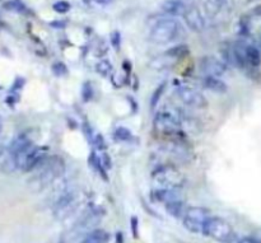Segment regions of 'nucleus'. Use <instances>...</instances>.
<instances>
[{"mask_svg": "<svg viewBox=\"0 0 261 243\" xmlns=\"http://www.w3.org/2000/svg\"><path fill=\"white\" fill-rule=\"evenodd\" d=\"M105 217V210L102 208L88 209L83 215L59 237L56 243H82L84 237L97 228Z\"/></svg>", "mask_w": 261, "mask_h": 243, "instance_id": "f257e3e1", "label": "nucleus"}, {"mask_svg": "<svg viewBox=\"0 0 261 243\" xmlns=\"http://www.w3.org/2000/svg\"><path fill=\"white\" fill-rule=\"evenodd\" d=\"M35 175L30 181V186L33 191H42L55 183L65 172V162L60 157H46L37 167L35 168Z\"/></svg>", "mask_w": 261, "mask_h": 243, "instance_id": "f03ea898", "label": "nucleus"}, {"mask_svg": "<svg viewBox=\"0 0 261 243\" xmlns=\"http://www.w3.org/2000/svg\"><path fill=\"white\" fill-rule=\"evenodd\" d=\"M184 27L175 18L160 19L150 30V40L157 45H166L177 41L182 36Z\"/></svg>", "mask_w": 261, "mask_h": 243, "instance_id": "7ed1b4c3", "label": "nucleus"}, {"mask_svg": "<svg viewBox=\"0 0 261 243\" xmlns=\"http://www.w3.org/2000/svg\"><path fill=\"white\" fill-rule=\"evenodd\" d=\"M9 157L10 160L14 163L15 168L24 171V172H32L47 157V149L37 147L33 143H31L27 147L20 149L17 154L9 155Z\"/></svg>", "mask_w": 261, "mask_h": 243, "instance_id": "20e7f679", "label": "nucleus"}, {"mask_svg": "<svg viewBox=\"0 0 261 243\" xmlns=\"http://www.w3.org/2000/svg\"><path fill=\"white\" fill-rule=\"evenodd\" d=\"M81 203V193L74 190V188H69L54 203V217L58 221H66V219H69L78 211Z\"/></svg>", "mask_w": 261, "mask_h": 243, "instance_id": "39448f33", "label": "nucleus"}, {"mask_svg": "<svg viewBox=\"0 0 261 243\" xmlns=\"http://www.w3.org/2000/svg\"><path fill=\"white\" fill-rule=\"evenodd\" d=\"M204 236L219 243H236L239 237L234 233L231 224L219 217H211L205 226Z\"/></svg>", "mask_w": 261, "mask_h": 243, "instance_id": "423d86ee", "label": "nucleus"}, {"mask_svg": "<svg viewBox=\"0 0 261 243\" xmlns=\"http://www.w3.org/2000/svg\"><path fill=\"white\" fill-rule=\"evenodd\" d=\"M182 126L180 115L170 109H163L155 114L153 120V127L157 132L163 135L177 134Z\"/></svg>", "mask_w": 261, "mask_h": 243, "instance_id": "0eeeda50", "label": "nucleus"}, {"mask_svg": "<svg viewBox=\"0 0 261 243\" xmlns=\"http://www.w3.org/2000/svg\"><path fill=\"white\" fill-rule=\"evenodd\" d=\"M152 178L155 182V185L160 186L161 188H177L182 187L185 182V177L182 173L173 166H160L154 172L152 173Z\"/></svg>", "mask_w": 261, "mask_h": 243, "instance_id": "6e6552de", "label": "nucleus"}, {"mask_svg": "<svg viewBox=\"0 0 261 243\" xmlns=\"http://www.w3.org/2000/svg\"><path fill=\"white\" fill-rule=\"evenodd\" d=\"M211 217L208 209L201 208V206H191V208H188L184 215L182 224L190 233L204 234L205 226Z\"/></svg>", "mask_w": 261, "mask_h": 243, "instance_id": "1a4fd4ad", "label": "nucleus"}, {"mask_svg": "<svg viewBox=\"0 0 261 243\" xmlns=\"http://www.w3.org/2000/svg\"><path fill=\"white\" fill-rule=\"evenodd\" d=\"M176 93H177L180 101L191 109H204L208 104L204 94L193 87L180 86L176 89Z\"/></svg>", "mask_w": 261, "mask_h": 243, "instance_id": "9d476101", "label": "nucleus"}, {"mask_svg": "<svg viewBox=\"0 0 261 243\" xmlns=\"http://www.w3.org/2000/svg\"><path fill=\"white\" fill-rule=\"evenodd\" d=\"M199 68L205 76H217V78L223 76L228 70L226 61L219 60L214 56H205L201 59Z\"/></svg>", "mask_w": 261, "mask_h": 243, "instance_id": "9b49d317", "label": "nucleus"}, {"mask_svg": "<svg viewBox=\"0 0 261 243\" xmlns=\"http://www.w3.org/2000/svg\"><path fill=\"white\" fill-rule=\"evenodd\" d=\"M182 17L189 28L194 32H201L205 28V19L196 7H188Z\"/></svg>", "mask_w": 261, "mask_h": 243, "instance_id": "f8f14e48", "label": "nucleus"}, {"mask_svg": "<svg viewBox=\"0 0 261 243\" xmlns=\"http://www.w3.org/2000/svg\"><path fill=\"white\" fill-rule=\"evenodd\" d=\"M162 10L170 15H184L188 5L182 0H165L161 5Z\"/></svg>", "mask_w": 261, "mask_h": 243, "instance_id": "ddd939ff", "label": "nucleus"}, {"mask_svg": "<svg viewBox=\"0 0 261 243\" xmlns=\"http://www.w3.org/2000/svg\"><path fill=\"white\" fill-rule=\"evenodd\" d=\"M154 198L160 203L165 204V205H168V204L173 203V201L181 200L177 190H172V188H160V190L154 193Z\"/></svg>", "mask_w": 261, "mask_h": 243, "instance_id": "4468645a", "label": "nucleus"}, {"mask_svg": "<svg viewBox=\"0 0 261 243\" xmlns=\"http://www.w3.org/2000/svg\"><path fill=\"white\" fill-rule=\"evenodd\" d=\"M203 84L206 89L216 92V93H226L228 91L227 84L219 78H217V76H205L203 79Z\"/></svg>", "mask_w": 261, "mask_h": 243, "instance_id": "2eb2a0df", "label": "nucleus"}, {"mask_svg": "<svg viewBox=\"0 0 261 243\" xmlns=\"http://www.w3.org/2000/svg\"><path fill=\"white\" fill-rule=\"evenodd\" d=\"M110 234L105 229L96 228L91 233L87 234L82 243H109Z\"/></svg>", "mask_w": 261, "mask_h": 243, "instance_id": "dca6fc26", "label": "nucleus"}, {"mask_svg": "<svg viewBox=\"0 0 261 243\" xmlns=\"http://www.w3.org/2000/svg\"><path fill=\"white\" fill-rule=\"evenodd\" d=\"M166 209H167L170 215L175 217V218H181V219L184 218L186 210H188V208H185V204H184L182 200H177L168 204V205H166Z\"/></svg>", "mask_w": 261, "mask_h": 243, "instance_id": "f3484780", "label": "nucleus"}, {"mask_svg": "<svg viewBox=\"0 0 261 243\" xmlns=\"http://www.w3.org/2000/svg\"><path fill=\"white\" fill-rule=\"evenodd\" d=\"M4 7L7 8L8 10H12V12H17V13L27 12V8H25V5L23 4L20 0H8V2L4 4Z\"/></svg>", "mask_w": 261, "mask_h": 243, "instance_id": "a211bd4d", "label": "nucleus"}, {"mask_svg": "<svg viewBox=\"0 0 261 243\" xmlns=\"http://www.w3.org/2000/svg\"><path fill=\"white\" fill-rule=\"evenodd\" d=\"M115 138L117 140H121V142H126V140H129L132 138V132L127 129H125V127H119L115 131Z\"/></svg>", "mask_w": 261, "mask_h": 243, "instance_id": "6ab92c4d", "label": "nucleus"}, {"mask_svg": "<svg viewBox=\"0 0 261 243\" xmlns=\"http://www.w3.org/2000/svg\"><path fill=\"white\" fill-rule=\"evenodd\" d=\"M53 8L56 13H61L63 14V13H66L70 10L71 5L68 2H65V0H60V2H56Z\"/></svg>", "mask_w": 261, "mask_h": 243, "instance_id": "aec40b11", "label": "nucleus"}, {"mask_svg": "<svg viewBox=\"0 0 261 243\" xmlns=\"http://www.w3.org/2000/svg\"><path fill=\"white\" fill-rule=\"evenodd\" d=\"M53 70H54V73H55V75L61 76V75H65L66 71H68V69H66V66L64 65L63 63H56L55 65L53 66Z\"/></svg>", "mask_w": 261, "mask_h": 243, "instance_id": "412c9836", "label": "nucleus"}, {"mask_svg": "<svg viewBox=\"0 0 261 243\" xmlns=\"http://www.w3.org/2000/svg\"><path fill=\"white\" fill-rule=\"evenodd\" d=\"M163 89H165V84H163V86H161L160 88H158L157 91H155L154 97H153V98H152V107H154L155 103H157V102L160 101V96L163 93Z\"/></svg>", "mask_w": 261, "mask_h": 243, "instance_id": "4be33fe9", "label": "nucleus"}, {"mask_svg": "<svg viewBox=\"0 0 261 243\" xmlns=\"http://www.w3.org/2000/svg\"><path fill=\"white\" fill-rule=\"evenodd\" d=\"M132 223H133V227H134V236L137 237L138 236V234H137V223H138L137 218H133L132 219Z\"/></svg>", "mask_w": 261, "mask_h": 243, "instance_id": "5701e85b", "label": "nucleus"}, {"mask_svg": "<svg viewBox=\"0 0 261 243\" xmlns=\"http://www.w3.org/2000/svg\"><path fill=\"white\" fill-rule=\"evenodd\" d=\"M94 2H96L97 4H109V3H111L112 0H94Z\"/></svg>", "mask_w": 261, "mask_h": 243, "instance_id": "b1692460", "label": "nucleus"}, {"mask_svg": "<svg viewBox=\"0 0 261 243\" xmlns=\"http://www.w3.org/2000/svg\"><path fill=\"white\" fill-rule=\"evenodd\" d=\"M2 127H3V124H2V120H0V132H2Z\"/></svg>", "mask_w": 261, "mask_h": 243, "instance_id": "393cba45", "label": "nucleus"}]
</instances>
